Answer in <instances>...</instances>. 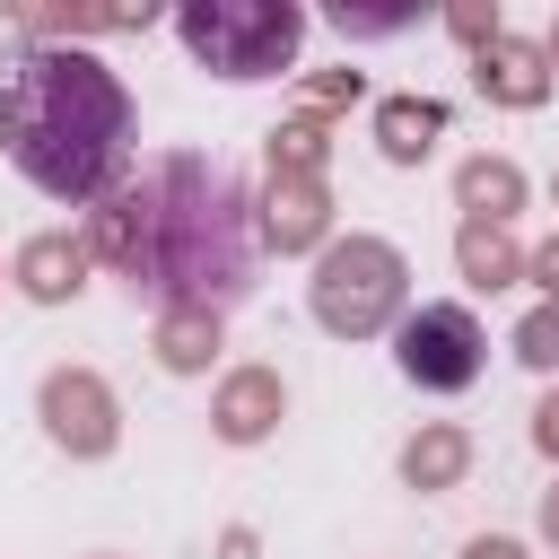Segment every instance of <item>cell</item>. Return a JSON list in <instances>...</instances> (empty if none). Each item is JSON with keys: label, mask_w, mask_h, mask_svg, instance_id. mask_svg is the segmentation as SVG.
I'll use <instances>...</instances> for the list:
<instances>
[{"label": "cell", "mask_w": 559, "mask_h": 559, "mask_svg": "<svg viewBox=\"0 0 559 559\" xmlns=\"http://www.w3.org/2000/svg\"><path fill=\"white\" fill-rule=\"evenodd\" d=\"M533 437H542V445H550V454H559V393H550V402H542V419H533Z\"/></svg>", "instance_id": "19"}, {"label": "cell", "mask_w": 559, "mask_h": 559, "mask_svg": "<svg viewBox=\"0 0 559 559\" xmlns=\"http://www.w3.org/2000/svg\"><path fill=\"white\" fill-rule=\"evenodd\" d=\"M463 271H472L480 288H507V271H515V245H507L498 227H480V218H472V227H463Z\"/></svg>", "instance_id": "13"}, {"label": "cell", "mask_w": 559, "mask_h": 559, "mask_svg": "<svg viewBox=\"0 0 559 559\" xmlns=\"http://www.w3.org/2000/svg\"><path fill=\"white\" fill-rule=\"evenodd\" d=\"M262 227H271L280 253L314 245V227H323V192H314V175H271V210H262Z\"/></svg>", "instance_id": "9"}, {"label": "cell", "mask_w": 559, "mask_h": 559, "mask_svg": "<svg viewBox=\"0 0 559 559\" xmlns=\"http://www.w3.org/2000/svg\"><path fill=\"white\" fill-rule=\"evenodd\" d=\"M411 26V9H341V35H393Z\"/></svg>", "instance_id": "17"}, {"label": "cell", "mask_w": 559, "mask_h": 559, "mask_svg": "<svg viewBox=\"0 0 559 559\" xmlns=\"http://www.w3.org/2000/svg\"><path fill=\"white\" fill-rule=\"evenodd\" d=\"M157 341H166V367H201V358L218 349V314H192V306H183V314H166Z\"/></svg>", "instance_id": "14"}, {"label": "cell", "mask_w": 559, "mask_h": 559, "mask_svg": "<svg viewBox=\"0 0 559 559\" xmlns=\"http://www.w3.org/2000/svg\"><path fill=\"white\" fill-rule=\"evenodd\" d=\"M454 192H463V210H472L480 227H498V218L515 210V192H524V183H515V166H507V157H472Z\"/></svg>", "instance_id": "11"}, {"label": "cell", "mask_w": 559, "mask_h": 559, "mask_svg": "<svg viewBox=\"0 0 559 559\" xmlns=\"http://www.w3.org/2000/svg\"><path fill=\"white\" fill-rule=\"evenodd\" d=\"M515 358H524V367H559V297H550L542 314H524V332H515Z\"/></svg>", "instance_id": "16"}, {"label": "cell", "mask_w": 559, "mask_h": 559, "mask_svg": "<svg viewBox=\"0 0 559 559\" xmlns=\"http://www.w3.org/2000/svg\"><path fill=\"white\" fill-rule=\"evenodd\" d=\"M542 524H550V542H559V489H550V507H542Z\"/></svg>", "instance_id": "22"}, {"label": "cell", "mask_w": 559, "mask_h": 559, "mask_svg": "<svg viewBox=\"0 0 559 559\" xmlns=\"http://www.w3.org/2000/svg\"><path fill=\"white\" fill-rule=\"evenodd\" d=\"M402 472H411L419 489H437V480H454V472H463V437H454V428H437V437H419V445L402 454Z\"/></svg>", "instance_id": "15"}, {"label": "cell", "mask_w": 559, "mask_h": 559, "mask_svg": "<svg viewBox=\"0 0 559 559\" xmlns=\"http://www.w3.org/2000/svg\"><path fill=\"white\" fill-rule=\"evenodd\" d=\"M480 87H489V96H507V105H542V87H550L542 44H515V35L480 44Z\"/></svg>", "instance_id": "7"}, {"label": "cell", "mask_w": 559, "mask_h": 559, "mask_svg": "<svg viewBox=\"0 0 559 559\" xmlns=\"http://www.w3.org/2000/svg\"><path fill=\"white\" fill-rule=\"evenodd\" d=\"M480 323H472V306H419V314H402V332H393V358H402V376L419 384V393H463L472 376H480Z\"/></svg>", "instance_id": "5"}, {"label": "cell", "mask_w": 559, "mask_h": 559, "mask_svg": "<svg viewBox=\"0 0 559 559\" xmlns=\"http://www.w3.org/2000/svg\"><path fill=\"white\" fill-rule=\"evenodd\" d=\"M542 61H559V26H550V44H542Z\"/></svg>", "instance_id": "23"}, {"label": "cell", "mask_w": 559, "mask_h": 559, "mask_svg": "<svg viewBox=\"0 0 559 559\" xmlns=\"http://www.w3.org/2000/svg\"><path fill=\"white\" fill-rule=\"evenodd\" d=\"M437 131H445V105H437V96H384V105H376V140H384V157H393V166L428 157V148H437Z\"/></svg>", "instance_id": "8"}, {"label": "cell", "mask_w": 559, "mask_h": 559, "mask_svg": "<svg viewBox=\"0 0 559 559\" xmlns=\"http://www.w3.org/2000/svg\"><path fill=\"white\" fill-rule=\"evenodd\" d=\"M175 35L218 79H280L306 44V9H288V0H192L175 17Z\"/></svg>", "instance_id": "3"}, {"label": "cell", "mask_w": 559, "mask_h": 559, "mask_svg": "<svg viewBox=\"0 0 559 559\" xmlns=\"http://www.w3.org/2000/svg\"><path fill=\"white\" fill-rule=\"evenodd\" d=\"M271 419H280V384H271V376H236L227 402H218V428H227V437H262Z\"/></svg>", "instance_id": "12"}, {"label": "cell", "mask_w": 559, "mask_h": 559, "mask_svg": "<svg viewBox=\"0 0 559 559\" xmlns=\"http://www.w3.org/2000/svg\"><path fill=\"white\" fill-rule=\"evenodd\" d=\"M402 306V253L393 245H376V236H349V245H332L323 262H314V314H323V332H384V314Z\"/></svg>", "instance_id": "4"}, {"label": "cell", "mask_w": 559, "mask_h": 559, "mask_svg": "<svg viewBox=\"0 0 559 559\" xmlns=\"http://www.w3.org/2000/svg\"><path fill=\"white\" fill-rule=\"evenodd\" d=\"M44 419H52V437L70 454H105L114 445V402H105L96 376H52L44 384Z\"/></svg>", "instance_id": "6"}, {"label": "cell", "mask_w": 559, "mask_h": 559, "mask_svg": "<svg viewBox=\"0 0 559 559\" xmlns=\"http://www.w3.org/2000/svg\"><path fill=\"white\" fill-rule=\"evenodd\" d=\"M445 26H454L463 44H498V9H480V0H463V9L445 17Z\"/></svg>", "instance_id": "18"}, {"label": "cell", "mask_w": 559, "mask_h": 559, "mask_svg": "<svg viewBox=\"0 0 559 559\" xmlns=\"http://www.w3.org/2000/svg\"><path fill=\"white\" fill-rule=\"evenodd\" d=\"M463 559H524V550H515V542H472Z\"/></svg>", "instance_id": "21"}, {"label": "cell", "mask_w": 559, "mask_h": 559, "mask_svg": "<svg viewBox=\"0 0 559 559\" xmlns=\"http://www.w3.org/2000/svg\"><path fill=\"white\" fill-rule=\"evenodd\" d=\"M140 271L166 280L192 314H218L253 280L245 183L210 157H157L140 183Z\"/></svg>", "instance_id": "2"}, {"label": "cell", "mask_w": 559, "mask_h": 559, "mask_svg": "<svg viewBox=\"0 0 559 559\" xmlns=\"http://www.w3.org/2000/svg\"><path fill=\"white\" fill-rule=\"evenodd\" d=\"M79 262H87V253H79L70 236H35V245L17 253V280H26V297H70V288H79Z\"/></svg>", "instance_id": "10"}, {"label": "cell", "mask_w": 559, "mask_h": 559, "mask_svg": "<svg viewBox=\"0 0 559 559\" xmlns=\"http://www.w3.org/2000/svg\"><path fill=\"white\" fill-rule=\"evenodd\" d=\"M533 271H542V280H550V288H559V236H550V245H542V253H533Z\"/></svg>", "instance_id": "20"}, {"label": "cell", "mask_w": 559, "mask_h": 559, "mask_svg": "<svg viewBox=\"0 0 559 559\" xmlns=\"http://www.w3.org/2000/svg\"><path fill=\"white\" fill-rule=\"evenodd\" d=\"M131 140V96L96 52H0V148L26 183L52 201H96L122 166Z\"/></svg>", "instance_id": "1"}]
</instances>
